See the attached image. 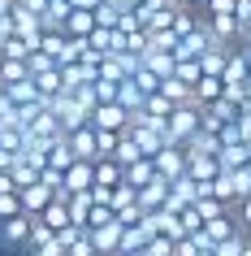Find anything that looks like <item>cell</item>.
Segmentation results:
<instances>
[{
    "label": "cell",
    "instance_id": "obj_1",
    "mask_svg": "<svg viewBox=\"0 0 251 256\" xmlns=\"http://www.w3.org/2000/svg\"><path fill=\"white\" fill-rule=\"evenodd\" d=\"M165 130H169V144L186 148L191 135H199V104H178L169 113V122H165Z\"/></svg>",
    "mask_w": 251,
    "mask_h": 256
},
{
    "label": "cell",
    "instance_id": "obj_2",
    "mask_svg": "<svg viewBox=\"0 0 251 256\" xmlns=\"http://www.w3.org/2000/svg\"><path fill=\"white\" fill-rule=\"evenodd\" d=\"M152 170H156L160 182H173V178H182V174H186V148H178V144L160 148L156 156H152Z\"/></svg>",
    "mask_w": 251,
    "mask_h": 256
},
{
    "label": "cell",
    "instance_id": "obj_3",
    "mask_svg": "<svg viewBox=\"0 0 251 256\" xmlns=\"http://www.w3.org/2000/svg\"><path fill=\"white\" fill-rule=\"evenodd\" d=\"M91 165L95 161H74L61 174V187H56V200H65V196H78V191H91Z\"/></svg>",
    "mask_w": 251,
    "mask_h": 256
},
{
    "label": "cell",
    "instance_id": "obj_4",
    "mask_svg": "<svg viewBox=\"0 0 251 256\" xmlns=\"http://www.w3.org/2000/svg\"><path fill=\"white\" fill-rule=\"evenodd\" d=\"M91 126L95 130H126V126H130V113H126V108L117 104V100H108V104H95L91 108Z\"/></svg>",
    "mask_w": 251,
    "mask_h": 256
},
{
    "label": "cell",
    "instance_id": "obj_5",
    "mask_svg": "<svg viewBox=\"0 0 251 256\" xmlns=\"http://www.w3.org/2000/svg\"><path fill=\"white\" fill-rule=\"evenodd\" d=\"M52 200H56V191H52V187H43V182H30V187L17 191V204H22V213H26V217H39Z\"/></svg>",
    "mask_w": 251,
    "mask_h": 256
},
{
    "label": "cell",
    "instance_id": "obj_6",
    "mask_svg": "<svg viewBox=\"0 0 251 256\" xmlns=\"http://www.w3.org/2000/svg\"><path fill=\"white\" fill-rule=\"evenodd\" d=\"M30 222H35V217H26V213L0 222V243H4V248H13V252H22V248H26V239H30Z\"/></svg>",
    "mask_w": 251,
    "mask_h": 256
},
{
    "label": "cell",
    "instance_id": "obj_7",
    "mask_svg": "<svg viewBox=\"0 0 251 256\" xmlns=\"http://www.w3.org/2000/svg\"><path fill=\"white\" fill-rule=\"evenodd\" d=\"M165 200H169V182H147L143 191H134V204H139V213L143 217H152V213H160L165 208Z\"/></svg>",
    "mask_w": 251,
    "mask_h": 256
},
{
    "label": "cell",
    "instance_id": "obj_8",
    "mask_svg": "<svg viewBox=\"0 0 251 256\" xmlns=\"http://www.w3.org/2000/svg\"><path fill=\"white\" fill-rule=\"evenodd\" d=\"M91 234V248H95V256H117V248H121V222L113 217L108 226H100V230H87Z\"/></svg>",
    "mask_w": 251,
    "mask_h": 256
},
{
    "label": "cell",
    "instance_id": "obj_9",
    "mask_svg": "<svg viewBox=\"0 0 251 256\" xmlns=\"http://www.w3.org/2000/svg\"><path fill=\"white\" fill-rule=\"evenodd\" d=\"M195 234H199V243H204V248H217L221 239H230V234H238V222H234L230 213H225V217H217V222H204V226H199Z\"/></svg>",
    "mask_w": 251,
    "mask_h": 256
},
{
    "label": "cell",
    "instance_id": "obj_10",
    "mask_svg": "<svg viewBox=\"0 0 251 256\" xmlns=\"http://www.w3.org/2000/svg\"><path fill=\"white\" fill-rule=\"evenodd\" d=\"M65 144H69V152H74V161H95V126L91 122L78 126V130H69Z\"/></svg>",
    "mask_w": 251,
    "mask_h": 256
},
{
    "label": "cell",
    "instance_id": "obj_11",
    "mask_svg": "<svg viewBox=\"0 0 251 256\" xmlns=\"http://www.w3.org/2000/svg\"><path fill=\"white\" fill-rule=\"evenodd\" d=\"M56 239H61V256H95V248H91V234H87L82 226H69V230H61Z\"/></svg>",
    "mask_w": 251,
    "mask_h": 256
},
{
    "label": "cell",
    "instance_id": "obj_12",
    "mask_svg": "<svg viewBox=\"0 0 251 256\" xmlns=\"http://www.w3.org/2000/svg\"><path fill=\"white\" fill-rule=\"evenodd\" d=\"M221 174V165H217V156H195V152H186V178L191 182H199V187H208L212 178Z\"/></svg>",
    "mask_w": 251,
    "mask_h": 256
},
{
    "label": "cell",
    "instance_id": "obj_13",
    "mask_svg": "<svg viewBox=\"0 0 251 256\" xmlns=\"http://www.w3.org/2000/svg\"><path fill=\"white\" fill-rule=\"evenodd\" d=\"M4 104L9 108H35V104H43V100H39V92H35V82L22 78V82H9V87H4Z\"/></svg>",
    "mask_w": 251,
    "mask_h": 256
},
{
    "label": "cell",
    "instance_id": "obj_14",
    "mask_svg": "<svg viewBox=\"0 0 251 256\" xmlns=\"http://www.w3.org/2000/svg\"><path fill=\"white\" fill-rule=\"evenodd\" d=\"M121 182H126V174H121L117 161H95L91 165V187L95 191H113V187H121Z\"/></svg>",
    "mask_w": 251,
    "mask_h": 256
},
{
    "label": "cell",
    "instance_id": "obj_15",
    "mask_svg": "<svg viewBox=\"0 0 251 256\" xmlns=\"http://www.w3.org/2000/svg\"><path fill=\"white\" fill-rule=\"evenodd\" d=\"M61 30H65L69 40H87V35L95 30V14L91 9H69L65 22H61Z\"/></svg>",
    "mask_w": 251,
    "mask_h": 256
},
{
    "label": "cell",
    "instance_id": "obj_16",
    "mask_svg": "<svg viewBox=\"0 0 251 256\" xmlns=\"http://www.w3.org/2000/svg\"><path fill=\"white\" fill-rule=\"evenodd\" d=\"M35 222H39L43 230H52V234H61V230H69V226H74V222H69V208H65V200H52V204H48V208H43L39 217H35Z\"/></svg>",
    "mask_w": 251,
    "mask_h": 256
},
{
    "label": "cell",
    "instance_id": "obj_17",
    "mask_svg": "<svg viewBox=\"0 0 251 256\" xmlns=\"http://www.w3.org/2000/svg\"><path fill=\"white\" fill-rule=\"evenodd\" d=\"M221 87H225L221 78H212V74H199V82L191 87V100L204 108V104H212V100H221Z\"/></svg>",
    "mask_w": 251,
    "mask_h": 256
},
{
    "label": "cell",
    "instance_id": "obj_18",
    "mask_svg": "<svg viewBox=\"0 0 251 256\" xmlns=\"http://www.w3.org/2000/svg\"><path fill=\"white\" fill-rule=\"evenodd\" d=\"M121 174H126V187H134V191H143L147 182H156V170H152V161H134V165H126V170H121Z\"/></svg>",
    "mask_w": 251,
    "mask_h": 256
},
{
    "label": "cell",
    "instance_id": "obj_19",
    "mask_svg": "<svg viewBox=\"0 0 251 256\" xmlns=\"http://www.w3.org/2000/svg\"><path fill=\"white\" fill-rule=\"evenodd\" d=\"M173 66H178V61H173V52H152V48L143 52V70H147V74H156L160 82L173 74Z\"/></svg>",
    "mask_w": 251,
    "mask_h": 256
},
{
    "label": "cell",
    "instance_id": "obj_20",
    "mask_svg": "<svg viewBox=\"0 0 251 256\" xmlns=\"http://www.w3.org/2000/svg\"><path fill=\"white\" fill-rule=\"evenodd\" d=\"M191 208H195V217H199V226H204V222H217V217H225V213H230V204H221V200H212V196H199V200L191 204Z\"/></svg>",
    "mask_w": 251,
    "mask_h": 256
},
{
    "label": "cell",
    "instance_id": "obj_21",
    "mask_svg": "<svg viewBox=\"0 0 251 256\" xmlns=\"http://www.w3.org/2000/svg\"><path fill=\"white\" fill-rule=\"evenodd\" d=\"M225 56H230V48H208V52L199 56V74H212V78H221V70H225Z\"/></svg>",
    "mask_w": 251,
    "mask_h": 256
},
{
    "label": "cell",
    "instance_id": "obj_22",
    "mask_svg": "<svg viewBox=\"0 0 251 256\" xmlns=\"http://www.w3.org/2000/svg\"><path fill=\"white\" fill-rule=\"evenodd\" d=\"M143 100H147V96L139 92V87H134L130 78H126V82H121V87H117V104L126 108V113H139V108H143Z\"/></svg>",
    "mask_w": 251,
    "mask_h": 256
},
{
    "label": "cell",
    "instance_id": "obj_23",
    "mask_svg": "<svg viewBox=\"0 0 251 256\" xmlns=\"http://www.w3.org/2000/svg\"><path fill=\"white\" fill-rule=\"evenodd\" d=\"M230 182H234V204L251 200V170H230Z\"/></svg>",
    "mask_w": 251,
    "mask_h": 256
},
{
    "label": "cell",
    "instance_id": "obj_24",
    "mask_svg": "<svg viewBox=\"0 0 251 256\" xmlns=\"http://www.w3.org/2000/svg\"><path fill=\"white\" fill-rule=\"evenodd\" d=\"M22 213V204H17V191H9V196H0V222H9V217Z\"/></svg>",
    "mask_w": 251,
    "mask_h": 256
},
{
    "label": "cell",
    "instance_id": "obj_25",
    "mask_svg": "<svg viewBox=\"0 0 251 256\" xmlns=\"http://www.w3.org/2000/svg\"><path fill=\"white\" fill-rule=\"evenodd\" d=\"M17 9H26V14L43 18V9H48V0H17Z\"/></svg>",
    "mask_w": 251,
    "mask_h": 256
},
{
    "label": "cell",
    "instance_id": "obj_26",
    "mask_svg": "<svg viewBox=\"0 0 251 256\" xmlns=\"http://www.w3.org/2000/svg\"><path fill=\"white\" fill-rule=\"evenodd\" d=\"M173 9H191V14H199V0H169Z\"/></svg>",
    "mask_w": 251,
    "mask_h": 256
},
{
    "label": "cell",
    "instance_id": "obj_27",
    "mask_svg": "<svg viewBox=\"0 0 251 256\" xmlns=\"http://www.w3.org/2000/svg\"><path fill=\"white\" fill-rule=\"evenodd\" d=\"M17 9V0H0V14H13Z\"/></svg>",
    "mask_w": 251,
    "mask_h": 256
},
{
    "label": "cell",
    "instance_id": "obj_28",
    "mask_svg": "<svg viewBox=\"0 0 251 256\" xmlns=\"http://www.w3.org/2000/svg\"><path fill=\"white\" fill-rule=\"evenodd\" d=\"M0 61H4V52H0Z\"/></svg>",
    "mask_w": 251,
    "mask_h": 256
}]
</instances>
